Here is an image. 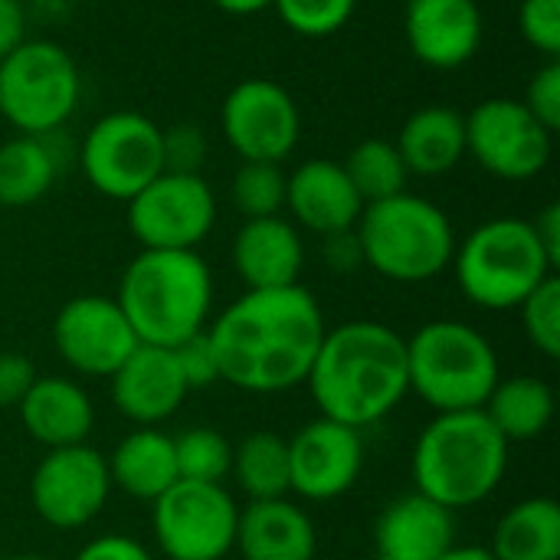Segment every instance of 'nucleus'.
<instances>
[{
  "mask_svg": "<svg viewBox=\"0 0 560 560\" xmlns=\"http://www.w3.org/2000/svg\"><path fill=\"white\" fill-rule=\"evenodd\" d=\"M217 223V197L203 174L161 171L128 200V230L141 249H197Z\"/></svg>",
  "mask_w": 560,
  "mask_h": 560,
  "instance_id": "nucleus-12",
  "label": "nucleus"
},
{
  "mask_svg": "<svg viewBox=\"0 0 560 560\" xmlns=\"http://www.w3.org/2000/svg\"><path fill=\"white\" fill-rule=\"evenodd\" d=\"M72 560H154L148 555V548L128 535H102L92 538L89 545L79 548V555Z\"/></svg>",
  "mask_w": 560,
  "mask_h": 560,
  "instance_id": "nucleus-40",
  "label": "nucleus"
},
{
  "mask_svg": "<svg viewBox=\"0 0 560 560\" xmlns=\"http://www.w3.org/2000/svg\"><path fill=\"white\" fill-rule=\"evenodd\" d=\"M364 266L404 285L430 282L450 269L456 233L450 217L427 197L397 194L368 203L354 223Z\"/></svg>",
  "mask_w": 560,
  "mask_h": 560,
  "instance_id": "nucleus-5",
  "label": "nucleus"
},
{
  "mask_svg": "<svg viewBox=\"0 0 560 560\" xmlns=\"http://www.w3.org/2000/svg\"><path fill=\"white\" fill-rule=\"evenodd\" d=\"M210 3L233 16H253V13H262L272 7V0H210Z\"/></svg>",
  "mask_w": 560,
  "mask_h": 560,
  "instance_id": "nucleus-44",
  "label": "nucleus"
},
{
  "mask_svg": "<svg viewBox=\"0 0 560 560\" xmlns=\"http://www.w3.org/2000/svg\"><path fill=\"white\" fill-rule=\"evenodd\" d=\"M272 7L292 33L322 39L351 23L358 0H272Z\"/></svg>",
  "mask_w": 560,
  "mask_h": 560,
  "instance_id": "nucleus-34",
  "label": "nucleus"
},
{
  "mask_svg": "<svg viewBox=\"0 0 560 560\" xmlns=\"http://www.w3.org/2000/svg\"><path fill=\"white\" fill-rule=\"evenodd\" d=\"M174 459L177 476L187 482H223V476H230L233 446L210 427H190L174 436Z\"/></svg>",
  "mask_w": 560,
  "mask_h": 560,
  "instance_id": "nucleus-32",
  "label": "nucleus"
},
{
  "mask_svg": "<svg viewBox=\"0 0 560 560\" xmlns=\"http://www.w3.org/2000/svg\"><path fill=\"white\" fill-rule=\"evenodd\" d=\"M207 135L197 125H174L161 131V154H164V171L171 174H200L207 161Z\"/></svg>",
  "mask_w": 560,
  "mask_h": 560,
  "instance_id": "nucleus-36",
  "label": "nucleus"
},
{
  "mask_svg": "<svg viewBox=\"0 0 560 560\" xmlns=\"http://www.w3.org/2000/svg\"><path fill=\"white\" fill-rule=\"evenodd\" d=\"M482 413L492 420V427L505 436V443H528L538 440L551 420H555V390L532 374L499 377L492 387Z\"/></svg>",
  "mask_w": 560,
  "mask_h": 560,
  "instance_id": "nucleus-27",
  "label": "nucleus"
},
{
  "mask_svg": "<svg viewBox=\"0 0 560 560\" xmlns=\"http://www.w3.org/2000/svg\"><path fill=\"white\" fill-rule=\"evenodd\" d=\"M285 210L292 220L318 236L354 230L364 200L348 180L338 161H305L292 174H285Z\"/></svg>",
  "mask_w": 560,
  "mask_h": 560,
  "instance_id": "nucleus-19",
  "label": "nucleus"
},
{
  "mask_svg": "<svg viewBox=\"0 0 560 560\" xmlns=\"http://www.w3.org/2000/svg\"><path fill=\"white\" fill-rule=\"evenodd\" d=\"M525 108L555 135L560 128V62L548 59L525 89Z\"/></svg>",
  "mask_w": 560,
  "mask_h": 560,
  "instance_id": "nucleus-38",
  "label": "nucleus"
},
{
  "mask_svg": "<svg viewBox=\"0 0 560 560\" xmlns=\"http://www.w3.org/2000/svg\"><path fill=\"white\" fill-rule=\"evenodd\" d=\"M499 377L492 341L466 322H427L407 338L410 390L436 413L482 410Z\"/></svg>",
  "mask_w": 560,
  "mask_h": 560,
  "instance_id": "nucleus-6",
  "label": "nucleus"
},
{
  "mask_svg": "<svg viewBox=\"0 0 560 560\" xmlns=\"http://www.w3.org/2000/svg\"><path fill=\"white\" fill-rule=\"evenodd\" d=\"M220 125L240 161L282 164L302 138V115L295 98L272 79L236 82L223 98Z\"/></svg>",
  "mask_w": 560,
  "mask_h": 560,
  "instance_id": "nucleus-14",
  "label": "nucleus"
},
{
  "mask_svg": "<svg viewBox=\"0 0 560 560\" xmlns=\"http://www.w3.org/2000/svg\"><path fill=\"white\" fill-rule=\"evenodd\" d=\"M522 328L535 351L545 358H560V279L548 276L522 305Z\"/></svg>",
  "mask_w": 560,
  "mask_h": 560,
  "instance_id": "nucleus-33",
  "label": "nucleus"
},
{
  "mask_svg": "<svg viewBox=\"0 0 560 560\" xmlns=\"http://www.w3.org/2000/svg\"><path fill=\"white\" fill-rule=\"evenodd\" d=\"M341 167H345L348 180L354 184L358 197L364 200V207L404 194L407 177H410L397 144L384 141V138H368V141L354 144Z\"/></svg>",
  "mask_w": 560,
  "mask_h": 560,
  "instance_id": "nucleus-30",
  "label": "nucleus"
},
{
  "mask_svg": "<svg viewBox=\"0 0 560 560\" xmlns=\"http://www.w3.org/2000/svg\"><path fill=\"white\" fill-rule=\"evenodd\" d=\"M115 302L138 345L177 348L207 331L213 276L197 249H141L121 272Z\"/></svg>",
  "mask_w": 560,
  "mask_h": 560,
  "instance_id": "nucleus-3",
  "label": "nucleus"
},
{
  "mask_svg": "<svg viewBox=\"0 0 560 560\" xmlns=\"http://www.w3.org/2000/svg\"><path fill=\"white\" fill-rule=\"evenodd\" d=\"M16 410L26 436L46 450L85 443L95 423L89 394L69 377H36Z\"/></svg>",
  "mask_w": 560,
  "mask_h": 560,
  "instance_id": "nucleus-23",
  "label": "nucleus"
},
{
  "mask_svg": "<svg viewBox=\"0 0 560 560\" xmlns=\"http://www.w3.org/2000/svg\"><path fill=\"white\" fill-rule=\"evenodd\" d=\"M240 505L220 482L177 479L151 502V532L167 560H223L236 545Z\"/></svg>",
  "mask_w": 560,
  "mask_h": 560,
  "instance_id": "nucleus-9",
  "label": "nucleus"
},
{
  "mask_svg": "<svg viewBox=\"0 0 560 560\" xmlns=\"http://www.w3.org/2000/svg\"><path fill=\"white\" fill-rule=\"evenodd\" d=\"M463 295L486 312L518 308L548 276H555L532 220L495 217L456 243L453 262Z\"/></svg>",
  "mask_w": 560,
  "mask_h": 560,
  "instance_id": "nucleus-7",
  "label": "nucleus"
},
{
  "mask_svg": "<svg viewBox=\"0 0 560 560\" xmlns=\"http://www.w3.org/2000/svg\"><path fill=\"white\" fill-rule=\"evenodd\" d=\"M532 230L545 249V256L551 259V266L558 269L560 262V207L558 203H548L535 220H532Z\"/></svg>",
  "mask_w": 560,
  "mask_h": 560,
  "instance_id": "nucleus-43",
  "label": "nucleus"
},
{
  "mask_svg": "<svg viewBox=\"0 0 560 560\" xmlns=\"http://www.w3.org/2000/svg\"><path fill=\"white\" fill-rule=\"evenodd\" d=\"M105 459H108L112 489H121L138 502H154L180 479L174 459V436L154 427L131 430Z\"/></svg>",
  "mask_w": 560,
  "mask_h": 560,
  "instance_id": "nucleus-25",
  "label": "nucleus"
},
{
  "mask_svg": "<svg viewBox=\"0 0 560 560\" xmlns=\"http://www.w3.org/2000/svg\"><path fill=\"white\" fill-rule=\"evenodd\" d=\"M230 256L246 289H285V285H299L305 246L292 220L262 217V220H246L236 230Z\"/></svg>",
  "mask_w": 560,
  "mask_h": 560,
  "instance_id": "nucleus-21",
  "label": "nucleus"
},
{
  "mask_svg": "<svg viewBox=\"0 0 560 560\" xmlns=\"http://www.w3.org/2000/svg\"><path fill=\"white\" fill-rule=\"evenodd\" d=\"M190 387L174 361L171 348L138 345L125 364L112 374V400L138 427H158L171 420L187 400Z\"/></svg>",
  "mask_w": 560,
  "mask_h": 560,
  "instance_id": "nucleus-18",
  "label": "nucleus"
},
{
  "mask_svg": "<svg viewBox=\"0 0 560 560\" xmlns=\"http://www.w3.org/2000/svg\"><path fill=\"white\" fill-rule=\"evenodd\" d=\"M233 548L243 560H315L318 532L308 512L289 499L249 502L240 509Z\"/></svg>",
  "mask_w": 560,
  "mask_h": 560,
  "instance_id": "nucleus-22",
  "label": "nucleus"
},
{
  "mask_svg": "<svg viewBox=\"0 0 560 560\" xmlns=\"http://www.w3.org/2000/svg\"><path fill=\"white\" fill-rule=\"evenodd\" d=\"M325 331L322 305L302 285L246 289L207 328L220 381L246 394H282L305 384Z\"/></svg>",
  "mask_w": 560,
  "mask_h": 560,
  "instance_id": "nucleus-1",
  "label": "nucleus"
},
{
  "mask_svg": "<svg viewBox=\"0 0 560 560\" xmlns=\"http://www.w3.org/2000/svg\"><path fill=\"white\" fill-rule=\"evenodd\" d=\"M436 560H495L489 548H476V545H453L443 558Z\"/></svg>",
  "mask_w": 560,
  "mask_h": 560,
  "instance_id": "nucleus-45",
  "label": "nucleus"
},
{
  "mask_svg": "<svg viewBox=\"0 0 560 560\" xmlns=\"http://www.w3.org/2000/svg\"><path fill=\"white\" fill-rule=\"evenodd\" d=\"M26 16L20 0H0V59L10 56L26 36Z\"/></svg>",
  "mask_w": 560,
  "mask_h": 560,
  "instance_id": "nucleus-42",
  "label": "nucleus"
},
{
  "mask_svg": "<svg viewBox=\"0 0 560 560\" xmlns=\"http://www.w3.org/2000/svg\"><path fill=\"white\" fill-rule=\"evenodd\" d=\"M36 368L26 354L16 351H3L0 354V410L20 407V400L26 397V390L36 381Z\"/></svg>",
  "mask_w": 560,
  "mask_h": 560,
  "instance_id": "nucleus-39",
  "label": "nucleus"
},
{
  "mask_svg": "<svg viewBox=\"0 0 560 560\" xmlns=\"http://www.w3.org/2000/svg\"><path fill=\"white\" fill-rule=\"evenodd\" d=\"M495 560H560V505L548 495L512 505L492 532Z\"/></svg>",
  "mask_w": 560,
  "mask_h": 560,
  "instance_id": "nucleus-26",
  "label": "nucleus"
},
{
  "mask_svg": "<svg viewBox=\"0 0 560 560\" xmlns=\"http://www.w3.org/2000/svg\"><path fill=\"white\" fill-rule=\"evenodd\" d=\"M555 151V135L522 98H486L466 115V154L499 180L538 177Z\"/></svg>",
  "mask_w": 560,
  "mask_h": 560,
  "instance_id": "nucleus-11",
  "label": "nucleus"
},
{
  "mask_svg": "<svg viewBox=\"0 0 560 560\" xmlns=\"http://www.w3.org/2000/svg\"><path fill=\"white\" fill-rule=\"evenodd\" d=\"M404 36L423 66L459 69L482 46V10L476 0H407Z\"/></svg>",
  "mask_w": 560,
  "mask_h": 560,
  "instance_id": "nucleus-17",
  "label": "nucleus"
},
{
  "mask_svg": "<svg viewBox=\"0 0 560 560\" xmlns=\"http://www.w3.org/2000/svg\"><path fill=\"white\" fill-rule=\"evenodd\" d=\"M59 177V158L46 138L16 135L0 144V210H20L43 200Z\"/></svg>",
  "mask_w": 560,
  "mask_h": 560,
  "instance_id": "nucleus-28",
  "label": "nucleus"
},
{
  "mask_svg": "<svg viewBox=\"0 0 560 560\" xmlns=\"http://www.w3.org/2000/svg\"><path fill=\"white\" fill-rule=\"evenodd\" d=\"M230 197L243 220L279 217L285 210V174L269 161H243L233 174Z\"/></svg>",
  "mask_w": 560,
  "mask_h": 560,
  "instance_id": "nucleus-31",
  "label": "nucleus"
},
{
  "mask_svg": "<svg viewBox=\"0 0 560 560\" xmlns=\"http://www.w3.org/2000/svg\"><path fill=\"white\" fill-rule=\"evenodd\" d=\"M374 560H387V558H381V555H377V558H374Z\"/></svg>",
  "mask_w": 560,
  "mask_h": 560,
  "instance_id": "nucleus-47",
  "label": "nucleus"
},
{
  "mask_svg": "<svg viewBox=\"0 0 560 560\" xmlns=\"http://www.w3.org/2000/svg\"><path fill=\"white\" fill-rule=\"evenodd\" d=\"M374 545L387 560H436L456 545V518L440 502L410 492L381 512Z\"/></svg>",
  "mask_w": 560,
  "mask_h": 560,
  "instance_id": "nucleus-20",
  "label": "nucleus"
},
{
  "mask_svg": "<svg viewBox=\"0 0 560 560\" xmlns=\"http://www.w3.org/2000/svg\"><path fill=\"white\" fill-rule=\"evenodd\" d=\"M289 443V492L305 502H335L354 489L364 469L361 430L318 417Z\"/></svg>",
  "mask_w": 560,
  "mask_h": 560,
  "instance_id": "nucleus-16",
  "label": "nucleus"
},
{
  "mask_svg": "<svg viewBox=\"0 0 560 560\" xmlns=\"http://www.w3.org/2000/svg\"><path fill=\"white\" fill-rule=\"evenodd\" d=\"M79 69L52 39H23L0 59V118L20 135L46 138L79 105Z\"/></svg>",
  "mask_w": 560,
  "mask_h": 560,
  "instance_id": "nucleus-8",
  "label": "nucleus"
},
{
  "mask_svg": "<svg viewBox=\"0 0 560 560\" xmlns=\"http://www.w3.org/2000/svg\"><path fill=\"white\" fill-rule=\"evenodd\" d=\"M230 476L249 502L285 499L289 492V443L269 430L249 433L233 446Z\"/></svg>",
  "mask_w": 560,
  "mask_h": 560,
  "instance_id": "nucleus-29",
  "label": "nucleus"
},
{
  "mask_svg": "<svg viewBox=\"0 0 560 560\" xmlns=\"http://www.w3.org/2000/svg\"><path fill=\"white\" fill-rule=\"evenodd\" d=\"M171 351H174V361H177V368H180V374H184V381H187L190 390H203V387H210V384L220 381L217 351H213L207 331H200V335L180 341V345L171 348Z\"/></svg>",
  "mask_w": 560,
  "mask_h": 560,
  "instance_id": "nucleus-37",
  "label": "nucleus"
},
{
  "mask_svg": "<svg viewBox=\"0 0 560 560\" xmlns=\"http://www.w3.org/2000/svg\"><path fill=\"white\" fill-rule=\"evenodd\" d=\"M3 560H49V558H39V555H13V558H3Z\"/></svg>",
  "mask_w": 560,
  "mask_h": 560,
  "instance_id": "nucleus-46",
  "label": "nucleus"
},
{
  "mask_svg": "<svg viewBox=\"0 0 560 560\" xmlns=\"http://www.w3.org/2000/svg\"><path fill=\"white\" fill-rule=\"evenodd\" d=\"M522 39L548 59H560V0H522Z\"/></svg>",
  "mask_w": 560,
  "mask_h": 560,
  "instance_id": "nucleus-35",
  "label": "nucleus"
},
{
  "mask_svg": "<svg viewBox=\"0 0 560 560\" xmlns=\"http://www.w3.org/2000/svg\"><path fill=\"white\" fill-rule=\"evenodd\" d=\"M108 495V459L85 443L46 450L30 476V502L36 515L59 532H75L95 522Z\"/></svg>",
  "mask_w": 560,
  "mask_h": 560,
  "instance_id": "nucleus-13",
  "label": "nucleus"
},
{
  "mask_svg": "<svg viewBox=\"0 0 560 560\" xmlns=\"http://www.w3.org/2000/svg\"><path fill=\"white\" fill-rule=\"evenodd\" d=\"M161 125L141 112H112L98 118L79 151L85 180L108 200L128 203L164 171Z\"/></svg>",
  "mask_w": 560,
  "mask_h": 560,
  "instance_id": "nucleus-10",
  "label": "nucleus"
},
{
  "mask_svg": "<svg viewBox=\"0 0 560 560\" xmlns=\"http://www.w3.org/2000/svg\"><path fill=\"white\" fill-rule=\"evenodd\" d=\"M322 240H325L322 256H325V262H328L335 272H351V269L364 266L361 243H358V233H354V230L328 233V236H322Z\"/></svg>",
  "mask_w": 560,
  "mask_h": 560,
  "instance_id": "nucleus-41",
  "label": "nucleus"
},
{
  "mask_svg": "<svg viewBox=\"0 0 560 560\" xmlns=\"http://www.w3.org/2000/svg\"><path fill=\"white\" fill-rule=\"evenodd\" d=\"M52 348L75 374L112 377L138 348V338L108 295H75L52 322Z\"/></svg>",
  "mask_w": 560,
  "mask_h": 560,
  "instance_id": "nucleus-15",
  "label": "nucleus"
},
{
  "mask_svg": "<svg viewBox=\"0 0 560 560\" xmlns=\"http://www.w3.org/2000/svg\"><path fill=\"white\" fill-rule=\"evenodd\" d=\"M305 384L318 417L351 430L374 427L410 394L407 338L368 318L328 328Z\"/></svg>",
  "mask_w": 560,
  "mask_h": 560,
  "instance_id": "nucleus-2",
  "label": "nucleus"
},
{
  "mask_svg": "<svg viewBox=\"0 0 560 560\" xmlns=\"http://www.w3.org/2000/svg\"><path fill=\"white\" fill-rule=\"evenodd\" d=\"M413 486L450 512L482 505L509 472V443L482 410L436 413L413 443Z\"/></svg>",
  "mask_w": 560,
  "mask_h": 560,
  "instance_id": "nucleus-4",
  "label": "nucleus"
},
{
  "mask_svg": "<svg viewBox=\"0 0 560 560\" xmlns=\"http://www.w3.org/2000/svg\"><path fill=\"white\" fill-rule=\"evenodd\" d=\"M394 144L407 174L440 177L466 158V115L450 105H423L404 121Z\"/></svg>",
  "mask_w": 560,
  "mask_h": 560,
  "instance_id": "nucleus-24",
  "label": "nucleus"
}]
</instances>
